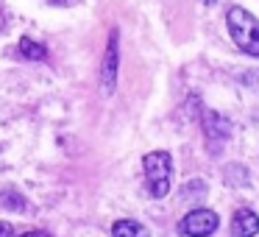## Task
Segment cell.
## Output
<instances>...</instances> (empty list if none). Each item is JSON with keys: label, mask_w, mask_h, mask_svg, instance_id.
Instances as JSON below:
<instances>
[{"label": "cell", "mask_w": 259, "mask_h": 237, "mask_svg": "<svg viewBox=\"0 0 259 237\" xmlns=\"http://www.w3.org/2000/svg\"><path fill=\"white\" fill-rule=\"evenodd\" d=\"M226 25H229L234 45L240 51H245L248 56L259 59V20L251 12H245L242 6H231L226 12Z\"/></svg>", "instance_id": "obj_1"}, {"label": "cell", "mask_w": 259, "mask_h": 237, "mask_svg": "<svg viewBox=\"0 0 259 237\" xmlns=\"http://www.w3.org/2000/svg\"><path fill=\"white\" fill-rule=\"evenodd\" d=\"M145 168V181H148V192L153 198H164L170 192V176H173V159L167 151H151L142 159Z\"/></svg>", "instance_id": "obj_2"}, {"label": "cell", "mask_w": 259, "mask_h": 237, "mask_svg": "<svg viewBox=\"0 0 259 237\" xmlns=\"http://www.w3.org/2000/svg\"><path fill=\"white\" fill-rule=\"evenodd\" d=\"M218 212H212V209H192V212H187L184 218H181L179 223V231L184 237H209L214 229H218Z\"/></svg>", "instance_id": "obj_3"}, {"label": "cell", "mask_w": 259, "mask_h": 237, "mask_svg": "<svg viewBox=\"0 0 259 237\" xmlns=\"http://www.w3.org/2000/svg\"><path fill=\"white\" fill-rule=\"evenodd\" d=\"M117 64H120V34L114 28L112 36H109V48H106L103 67H101V92L103 95H112L114 87H117Z\"/></svg>", "instance_id": "obj_4"}, {"label": "cell", "mask_w": 259, "mask_h": 237, "mask_svg": "<svg viewBox=\"0 0 259 237\" xmlns=\"http://www.w3.org/2000/svg\"><path fill=\"white\" fill-rule=\"evenodd\" d=\"M203 131H206V140H209V148L218 151L226 140L231 137V126L229 120H223L218 112H203Z\"/></svg>", "instance_id": "obj_5"}, {"label": "cell", "mask_w": 259, "mask_h": 237, "mask_svg": "<svg viewBox=\"0 0 259 237\" xmlns=\"http://www.w3.org/2000/svg\"><path fill=\"white\" fill-rule=\"evenodd\" d=\"M259 231V218L253 209L242 207L234 212V218H231V237H253Z\"/></svg>", "instance_id": "obj_6"}, {"label": "cell", "mask_w": 259, "mask_h": 237, "mask_svg": "<svg viewBox=\"0 0 259 237\" xmlns=\"http://www.w3.org/2000/svg\"><path fill=\"white\" fill-rule=\"evenodd\" d=\"M112 237H151V231L140 220H117L112 226Z\"/></svg>", "instance_id": "obj_7"}, {"label": "cell", "mask_w": 259, "mask_h": 237, "mask_svg": "<svg viewBox=\"0 0 259 237\" xmlns=\"http://www.w3.org/2000/svg\"><path fill=\"white\" fill-rule=\"evenodd\" d=\"M20 53H23L25 59H34V62H42V59H48L45 45H39V42L28 40V36H23V40H20Z\"/></svg>", "instance_id": "obj_8"}, {"label": "cell", "mask_w": 259, "mask_h": 237, "mask_svg": "<svg viewBox=\"0 0 259 237\" xmlns=\"http://www.w3.org/2000/svg\"><path fill=\"white\" fill-rule=\"evenodd\" d=\"M206 195V181H190V184L181 190V201H195V198H203Z\"/></svg>", "instance_id": "obj_9"}, {"label": "cell", "mask_w": 259, "mask_h": 237, "mask_svg": "<svg viewBox=\"0 0 259 237\" xmlns=\"http://www.w3.org/2000/svg\"><path fill=\"white\" fill-rule=\"evenodd\" d=\"M0 201L9 204V209H25V198H17L14 192H3V195H0Z\"/></svg>", "instance_id": "obj_10"}, {"label": "cell", "mask_w": 259, "mask_h": 237, "mask_svg": "<svg viewBox=\"0 0 259 237\" xmlns=\"http://www.w3.org/2000/svg\"><path fill=\"white\" fill-rule=\"evenodd\" d=\"M0 237H14V229L9 223H0Z\"/></svg>", "instance_id": "obj_11"}, {"label": "cell", "mask_w": 259, "mask_h": 237, "mask_svg": "<svg viewBox=\"0 0 259 237\" xmlns=\"http://www.w3.org/2000/svg\"><path fill=\"white\" fill-rule=\"evenodd\" d=\"M14 237H51L45 231H25V234H14Z\"/></svg>", "instance_id": "obj_12"}, {"label": "cell", "mask_w": 259, "mask_h": 237, "mask_svg": "<svg viewBox=\"0 0 259 237\" xmlns=\"http://www.w3.org/2000/svg\"><path fill=\"white\" fill-rule=\"evenodd\" d=\"M48 3H53V6H67V3H75V0H48Z\"/></svg>", "instance_id": "obj_13"}, {"label": "cell", "mask_w": 259, "mask_h": 237, "mask_svg": "<svg viewBox=\"0 0 259 237\" xmlns=\"http://www.w3.org/2000/svg\"><path fill=\"white\" fill-rule=\"evenodd\" d=\"M203 6H218V0H203Z\"/></svg>", "instance_id": "obj_14"}]
</instances>
